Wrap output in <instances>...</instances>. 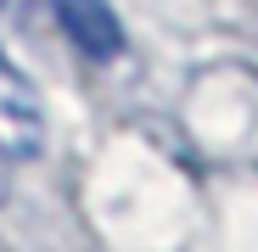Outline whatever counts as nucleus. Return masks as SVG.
Returning <instances> with one entry per match:
<instances>
[{"mask_svg":"<svg viewBox=\"0 0 258 252\" xmlns=\"http://www.w3.org/2000/svg\"><path fill=\"white\" fill-rule=\"evenodd\" d=\"M39 146H45V112H39V96L34 84L0 56V157H39Z\"/></svg>","mask_w":258,"mask_h":252,"instance_id":"1","label":"nucleus"},{"mask_svg":"<svg viewBox=\"0 0 258 252\" xmlns=\"http://www.w3.org/2000/svg\"><path fill=\"white\" fill-rule=\"evenodd\" d=\"M51 17L84 62H112L123 51V23L112 17L107 0H51Z\"/></svg>","mask_w":258,"mask_h":252,"instance_id":"2","label":"nucleus"},{"mask_svg":"<svg viewBox=\"0 0 258 252\" xmlns=\"http://www.w3.org/2000/svg\"><path fill=\"white\" fill-rule=\"evenodd\" d=\"M0 6H6V0H0Z\"/></svg>","mask_w":258,"mask_h":252,"instance_id":"3","label":"nucleus"}]
</instances>
